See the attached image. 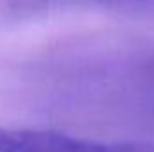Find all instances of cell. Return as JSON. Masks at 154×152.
Segmentation results:
<instances>
[{"label": "cell", "instance_id": "1", "mask_svg": "<svg viewBox=\"0 0 154 152\" xmlns=\"http://www.w3.org/2000/svg\"><path fill=\"white\" fill-rule=\"evenodd\" d=\"M0 152H154V147L84 140L50 129L0 127Z\"/></svg>", "mask_w": 154, "mask_h": 152}]
</instances>
